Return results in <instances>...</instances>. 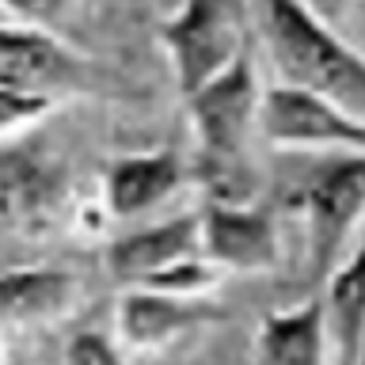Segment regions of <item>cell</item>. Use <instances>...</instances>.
<instances>
[{
	"label": "cell",
	"mask_w": 365,
	"mask_h": 365,
	"mask_svg": "<svg viewBox=\"0 0 365 365\" xmlns=\"http://www.w3.org/2000/svg\"><path fill=\"white\" fill-rule=\"evenodd\" d=\"M259 31L282 84L319 91L365 118V53L339 38L304 0H259Z\"/></svg>",
	"instance_id": "6da1fadb"
},
{
	"label": "cell",
	"mask_w": 365,
	"mask_h": 365,
	"mask_svg": "<svg viewBox=\"0 0 365 365\" xmlns=\"http://www.w3.org/2000/svg\"><path fill=\"white\" fill-rule=\"evenodd\" d=\"M160 46L168 53L179 99H190L247 53L244 8L240 0H182L160 23Z\"/></svg>",
	"instance_id": "7a4b0ae2"
},
{
	"label": "cell",
	"mask_w": 365,
	"mask_h": 365,
	"mask_svg": "<svg viewBox=\"0 0 365 365\" xmlns=\"http://www.w3.org/2000/svg\"><path fill=\"white\" fill-rule=\"evenodd\" d=\"M293 210L304 217L308 270L316 282L346 259L350 236L365 221V153H346L316 168L293 194Z\"/></svg>",
	"instance_id": "3957f363"
},
{
	"label": "cell",
	"mask_w": 365,
	"mask_h": 365,
	"mask_svg": "<svg viewBox=\"0 0 365 365\" xmlns=\"http://www.w3.org/2000/svg\"><path fill=\"white\" fill-rule=\"evenodd\" d=\"M73 205V182L61 164L23 148L0 153V244H46L68 228Z\"/></svg>",
	"instance_id": "277c9868"
},
{
	"label": "cell",
	"mask_w": 365,
	"mask_h": 365,
	"mask_svg": "<svg viewBox=\"0 0 365 365\" xmlns=\"http://www.w3.org/2000/svg\"><path fill=\"white\" fill-rule=\"evenodd\" d=\"M255 130L274 148L293 153H365V118L319 91L297 84H270L259 99Z\"/></svg>",
	"instance_id": "5b68a950"
},
{
	"label": "cell",
	"mask_w": 365,
	"mask_h": 365,
	"mask_svg": "<svg viewBox=\"0 0 365 365\" xmlns=\"http://www.w3.org/2000/svg\"><path fill=\"white\" fill-rule=\"evenodd\" d=\"M259 99H262V84H259L255 61L247 53L232 68H225L217 80L198 88L190 99H182L205 164L225 168L244 153L247 133L259 122Z\"/></svg>",
	"instance_id": "8992f818"
},
{
	"label": "cell",
	"mask_w": 365,
	"mask_h": 365,
	"mask_svg": "<svg viewBox=\"0 0 365 365\" xmlns=\"http://www.w3.org/2000/svg\"><path fill=\"white\" fill-rule=\"evenodd\" d=\"M202 259L221 274H270L282 262V228L270 202L210 198L198 210Z\"/></svg>",
	"instance_id": "52a82bcc"
},
{
	"label": "cell",
	"mask_w": 365,
	"mask_h": 365,
	"mask_svg": "<svg viewBox=\"0 0 365 365\" xmlns=\"http://www.w3.org/2000/svg\"><path fill=\"white\" fill-rule=\"evenodd\" d=\"M221 319L225 312L210 301H179V297L153 289H122L118 304H114V331H118L122 346L141 354H160Z\"/></svg>",
	"instance_id": "ba28073f"
},
{
	"label": "cell",
	"mask_w": 365,
	"mask_h": 365,
	"mask_svg": "<svg viewBox=\"0 0 365 365\" xmlns=\"http://www.w3.org/2000/svg\"><path fill=\"white\" fill-rule=\"evenodd\" d=\"M194 255H202L198 213H179V217H168V221H156V225H145L125 236L107 240L103 270L122 289H137L148 278H156L168 267H175L182 259H194Z\"/></svg>",
	"instance_id": "9c48e42d"
},
{
	"label": "cell",
	"mask_w": 365,
	"mask_h": 365,
	"mask_svg": "<svg viewBox=\"0 0 365 365\" xmlns=\"http://www.w3.org/2000/svg\"><path fill=\"white\" fill-rule=\"evenodd\" d=\"M187 182H190V168L175 148L114 156L103 168L99 202L107 205L114 221H133V217L168 205Z\"/></svg>",
	"instance_id": "30bf717a"
},
{
	"label": "cell",
	"mask_w": 365,
	"mask_h": 365,
	"mask_svg": "<svg viewBox=\"0 0 365 365\" xmlns=\"http://www.w3.org/2000/svg\"><path fill=\"white\" fill-rule=\"evenodd\" d=\"M80 304V278L65 267L23 262L0 270V327H50Z\"/></svg>",
	"instance_id": "8fae6325"
},
{
	"label": "cell",
	"mask_w": 365,
	"mask_h": 365,
	"mask_svg": "<svg viewBox=\"0 0 365 365\" xmlns=\"http://www.w3.org/2000/svg\"><path fill=\"white\" fill-rule=\"evenodd\" d=\"M80 73V57L57 38L53 31L23 27V23H0V84L23 91L68 88Z\"/></svg>",
	"instance_id": "7c38bea8"
},
{
	"label": "cell",
	"mask_w": 365,
	"mask_h": 365,
	"mask_svg": "<svg viewBox=\"0 0 365 365\" xmlns=\"http://www.w3.org/2000/svg\"><path fill=\"white\" fill-rule=\"evenodd\" d=\"M255 361L259 365H331L327 316L319 293L293 308L267 312L259 319Z\"/></svg>",
	"instance_id": "4fadbf2b"
},
{
	"label": "cell",
	"mask_w": 365,
	"mask_h": 365,
	"mask_svg": "<svg viewBox=\"0 0 365 365\" xmlns=\"http://www.w3.org/2000/svg\"><path fill=\"white\" fill-rule=\"evenodd\" d=\"M324 316L331 339V365H354L365 346V240L327 274Z\"/></svg>",
	"instance_id": "5bb4252c"
},
{
	"label": "cell",
	"mask_w": 365,
	"mask_h": 365,
	"mask_svg": "<svg viewBox=\"0 0 365 365\" xmlns=\"http://www.w3.org/2000/svg\"><path fill=\"white\" fill-rule=\"evenodd\" d=\"M225 274L213 267L210 259L194 255V259H182L175 267H168L164 274L148 278L145 285L137 289H153V293H168V297H179V301H210V293L221 285Z\"/></svg>",
	"instance_id": "9a60e30c"
},
{
	"label": "cell",
	"mask_w": 365,
	"mask_h": 365,
	"mask_svg": "<svg viewBox=\"0 0 365 365\" xmlns=\"http://www.w3.org/2000/svg\"><path fill=\"white\" fill-rule=\"evenodd\" d=\"M53 110H57V96L0 84V141H8V137H16L23 130H34Z\"/></svg>",
	"instance_id": "2e32d148"
},
{
	"label": "cell",
	"mask_w": 365,
	"mask_h": 365,
	"mask_svg": "<svg viewBox=\"0 0 365 365\" xmlns=\"http://www.w3.org/2000/svg\"><path fill=\"white\" fill-rule=\"evenodd\" d=\"M65 365H130L107 331H76L65 342Z\"/></svg>",
	"instance_id": "e0dca14e"
},
{
	"label": "cell",
	"mask_w": 365,
	"mask_h": 365,
	"mask_svg": "<svg viewBox=\"0 0 365 365\" xmlns=\"http://www.w3.org/2000/svg\"><path fill=\"white\" fill-rule=\"evenodd\" d=\"M0 8H4L16 23H23V27L53 31L57 23L68 16L73 0H0Z\"/></svg>",
	"instance_id": "ac0fdd59"
},
{
	"label": "cell",
	"mask_w": 365,
	"mask_h": 365,
	"mask_svg": "<svg viewBox=\"0 0 365 365\" xmlns=\"http://www.w3.org/2000/svg\"><path fill=\"white\" fill-rule=\"evenodd\" d=\"M114 225V217L107 213V205L99 198L96 202H76L73 205V217H68V232L80 236V240H99L107 236V228Z\"/></svg>",
	"instance_id": "d6986e66"
},
{
	"label": "cell",
	"mask_w": 365,
	"mask_h": 365,
	"mask_svg": "<svg viewBox=\"0 0 365 365\" xmlns=\"http://www.w3.org/2000/svg\"><path fill=\"white\" fill-rule=\"evenodd\" d=\"M304 4L312 8L319 19H327L331 27H335V23H339L342 16H346V11H350L354 4H358V0H304Z\"/></svg>",
	"instance_id": "ffe728a7"
},
{
	"label": "cell",
	"mask_w": 365,
	"mask_h": 365,
	"mask_svg": "<svg viewBox=\"0 0 365 365\" xmlns=\"http://www.w3.org/2000/svg\"><path fill=\"white\" fill-rule=\"evenodd\" d=\"M354 365H365V346H361V354H358V361H354Z\"/></svg>",
	"instance_id": "44dd1931"
},
{
	"label": "cell",
	"mask_w": 365,
	"mask_h": 365,
	"mask_svg": "<svg viewBox=\"0 0 365 365\" xmlns=\"http://www.w3.org/2000/svg\"><path fill=\"white\" fill-rule=\"evenodd\" d=\"M0 365H4V342H0Z\"/></svg>",
	"instance_id": "7402d4cb"
}]
</instances>
